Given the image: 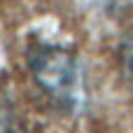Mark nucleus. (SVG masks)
<instances>
[{"mask_svg": "<svg viewBox=\"0 0 133 133\" xmlns=\"http://www.w3.org/2000/svg\"><path fill=\"white\" fill-rule=\"evenodd\" d=\"M26 63L35 84L56 108L65 112H79L87 87L79 58L72 49L56 42H30Z\"/></svg>", "mask_w": 133, "mask_h": 133, "instance_id": "obj_1", "label": "nucleus"}, {"mask_svg": "<svg viewBox=\"0 0 133 133\" xmlns=\"http://www.w3.org/2000/svg\"><path fill=\"white\" fill-rule=\"evenodd\" d=\"M117 61H119V72H122L124 82L133 91V30L122 37L119 51H117Z\"/></svg>", "mask_w": 133, "mask_h": 133, "instance_id": "obj_2", "label": "nucleus"}]
</instances>
